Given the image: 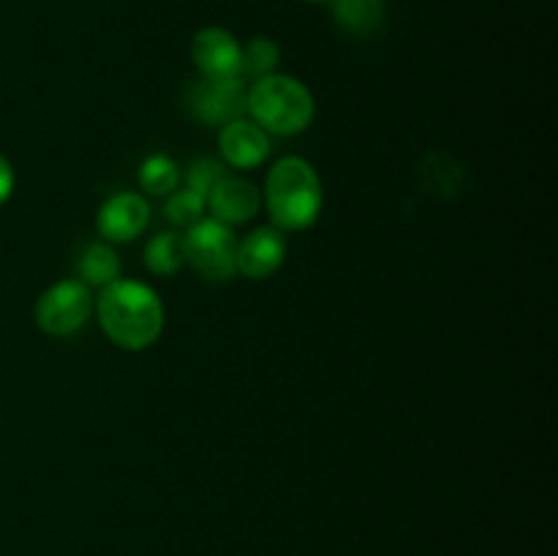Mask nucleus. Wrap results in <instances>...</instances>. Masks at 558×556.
<instances>
[{"label":"nucleus","instance_id":"9d476101","mask_svg":"<svg viewBox=\"0 0 558 556\" xmlns=\"http://www.w3.org/2000/svg\"><path fill=\"white\" fill-rule=\"evenodd\" d=\"M287 259V238L276 227H259L238 240V273L245 278H270Z\"/></svg>","mask_w":558,"mask_h":556},{"label":"nucleus","instance_id":"aec40b11","mask_svg":"<svg viewBox=\"0 0 558 556\" xmlns=\"http://www.w3.org/2000/svg\"><path fill=\"white\" fill-rule=\"evenodd\" d=\"M311 3H332V0H311Z\"/></svg>","mask_w":558,"mask_h":556},{"label":"nucleus","instance_id":"423d86ee","mask_svg":"<svg viewBox=\"0 0 558 556\" xmlns=\"http://www.w3.org/2000/svg\"><path fill=\"white\" fill-rule=\"evenodd\" d=\"M189 107L199 123L227 125L248 112V87L238 80H205L202 76L189 93Z\"/></svg>","mask_w":558,"mask_h":556},{"label":"nucleus","instance_id":"ddd939ff","mask_svg":"<svg viewBox=\"0 0 558 556\" xmlns=\"http://www.w3.org/2000/svg\"><path fill=\"white\" fill-rule=\"evenodd\" d=\"M332 16L347 33L371 36L381 25L385 3L381 0H332Z\"/></svg>","mask_w":558,"mask_h":556},{"label":"nucleus","instance_id":"7ed1b4c3","mask_svg":"<svg viewBox=\"0 0 558 556\" xmlns=\"http://www.w3.org/2000/svg\"><path fill=\"white\" fill-rule=\"evenodd\" d=\"M248 112L267 134L294 136L314 123L316 104L308 87L287 74H270L248 87Z\"/></svg>","mask_w":558,"mask_h":556},{"label":"nucleus","instance_id":"2eb2a0df","mask_svg":"<svg viewBox=\"0 0 558 556\" xmlns=\"http://www.w3.org/2000/svg\"><path fill=\"white\" fill-rule=\"evenodd\" d=\"M180 183V167L174 158L153 153L140 164V185L153 196H169Z\"/></svg>","mask_w":558,"mask_h":556},{"label":"nucleus","instance_id":"f257e3e1","mask_svg":"<svg viewBox=\"0 0 558 556\" xmlns=\"http://www.w3.org/2000/svg\"><path fill=\"white\" fill-rule=\"evenodd\" d=\"M98 322L114 347L142 352L163 333V303L147 283L118 278L101 289L96 303Z\"/></svg>","mask_w":558,"mask_h":556},{"label":"nucleus","instance_id":"6e6552de","mask_svg":"<svg viewBox=\"0 0 558 556\" xmlns=\"http://www.w3.org/2000/svg\"><path fill=\"white\" fill-rule=\"evenodd\" d=\"M150 223V205L136 191H118L96 213V229L109 243H131Z\"/></svg>","mask_w":558,"mask_h":556},{"label":"nucleus","instance_id":"dca6fc26","mask_svg":"<svg viewBox=\"0 0 558 556\" xmlns=\"http://www.w3.org/2000/svg\"><path fill=\"white\" fill-rule=\"evenodd\" d=\"M278 63H281V49L272 38L256 36L251 38L243 47V60H240V76H254L262 80V76L276 74Z\"/></svg>","mask_w":558,"mask_h":556},{"label":"nucleus","instance_id":"1a4fd4ad","mask_svg":"<svg viewBox=\"0 0 558 556\" xmlns=\"http://www.w3.org/2000/svg\"><path fill=\"white\" fill-rule=\"evenodd\" d=\"M218 150H221L223 161L234 169H254L267 161L272 150L270 134L254 120H232V123L221 125L218 134Z\"/></svg>","mask_w":558,"mask_h":556},{"label":"nucleus","instance_id":"a211bd4d","mask_svg":"<svg viewBox=\"0 0 558 556\" xmlns=\"http://www.w3.org/2000/svg\"><path fill=\"white\" fill-rule=\"evenodd\" d=\"M221 178H227V167H223L221 161H216V158H196L189 167V174H185L189 189H194L196 194H202L205 200Z\"/></svg>","mask_w":558,"mask_h":556},{"label":"nucleus","instance_id":"4468645a","mask_svg":"<svg viewBox=\"0 0 558 556\" xmlns=\"http://www.w3.org/2000/svg\"><path fill=\"white\" fill-rule=\"evenodd\" d=\"M147 270L156 276H174L185 265V240L183 232H161L147 243L145 249Z\"/></svg>","mask_w":558,"mask_h":556},{"label":"nucleus","instance_id":"f03ea898","mask_svg":"<svg viewBox=\"0 0 558 556\" xmlns=\"http://www.w3.org/2000/svg\"><path fill=\"white\" fill-rule=\"evenodd\" d=\"M265 205L272 227L281 232H303L314 227L325 205L319 172L305 158H278L267 172Z\"/></svg>","mask_w":558,"mask_h":556},{"label":"nucleus","instance_id":"f3484780","mask_svg":"<svg viewBox=\"0 0 558 556\" xmlns=\"http://www.w3.org/2000/svg\"><path fill=\"white\" fill-rule=\"evenodd\" d=\"M207 200L202 194H196L194 189H174L172 194L167 196V205H163V216L180 229H191L194 223H199L205 218Z\"/></svg>","mask_w":558,"mask_h":556},{"label":"nucleus","instance_id":"0eeeda50","mask_svg":"<svg viewBox=\"0 0 558 556\" xmlns=\"http://www.w3.org/2000/svg\"><path fill=\"white\" fill-rule=\"evenodd\" d=\"M191 58L205 80H238L243 47L223 27H202L191 41Z\"/></svg>","mask_w":558,"mask_h":556},{"label":"nucleus","instance_id":"f8f14e48","mask_svg":"<svg viewBox=\"0 0 558 556\" xmlns=\"http://www.w3.org/2000/svg\"><path fill=\"white\" fill-rule=\"evenodd\" d=\"M76 273L85 287H109L112 281L120 278V256L109 243H87L85 251L76 259Z\"/></svg>","mask_w":558,"mask_h":556},{"label":"nucleus","instance_id":"20e7f679","mask_svg":"<svg viewBox=\"0 0 558 556\" xmlns=\"http://www.w3.org/2000/svg\"><path fill=\"white\" fill-rule=\"evenodd\" d=\"M183 240L185 262L202 278L213 283L234 278V273H238V238H234L232 227L216 221V218H202L183 234Z\"/></svg>","mask_w":558,"mask_h":556},{"label":"nucleus","instance_id":"6ab92c4d","mask_svg":"<svg viewBox=\"0 0 558 556\" xmlns=\"http://www.w3.org/2000/svg\"><path fill=\"white\" fill-rule=\"evenodd\" d=\"M14 191V167L5 156H0V205L11 196Z\"/></svg>","mask_w":558,"mask_h":556},{"label":"nucleus","instance_id":"9b49d317","mask_svg":"<svg viewBox=\"0 0 558 556\" xmlns=\"http://www.w3.org/2000/svg\"><path fill=\"white\" fill-rule=\"evenodd\" d=\"M207 207H210V218L227 223V227L245 223L259 213L262 191L251 180L227 174L207 194Z\"/></svg>","mask_w":558,"mask_h":556},{"label":"nucleus","instance_id":"39448f33","mask_svg":"<svg viewBox=\"0 0 558 556\" xmlns=\"http://www.w3.org/2000/svg\"><path fill=\"white\" fill-rule=\"evenodd\" d=\"M93 314V294L90 287L80 278H65V281L52 283L41 298L36 300V325L47 336L65 338L74 336L76 330L87 325Z\"/></svg>","mask_w":558,"mask_h":556}]
</instances>
